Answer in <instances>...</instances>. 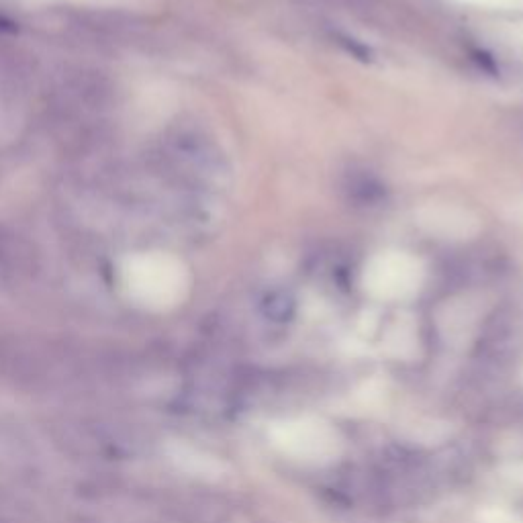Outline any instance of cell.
Returning <instances> with one entry per match:
<instances>
[{
    "instance_id": "obj_1",
    "label": "cell",
    "mask_w": 523,
    "mask_h": 523,
    "mask_svg": "<svg viewBox=\"0 0 523 523\" xmlns=\"http://www.w3.org/2000/svg\"><path fill=\"white\" fill-rule=\"evenodd\" d=\"M274 444L293 460L321 464L334 460L342 450L336 427L321 419H291L272 430Z\"/></svg>"
}]
</instances>
